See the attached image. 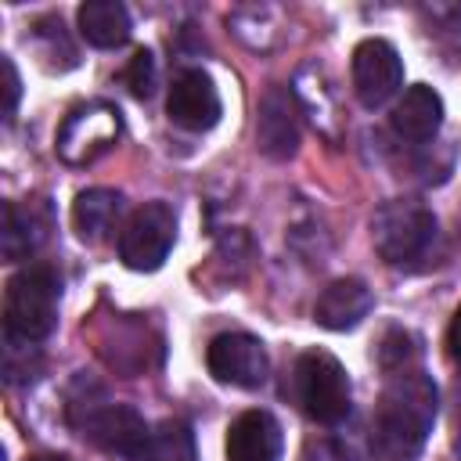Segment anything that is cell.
Returning <instances> with one entry per match:
<instances>
[{"instance_id": "1", "label": "cell", "mask_w": 461, "mask_h": 461, "mask_svg": "<svg viewBox=\"0 0 461 461\" xmlns=\"http://www.w3.org/2000/svg\"><path fill=\"white\" fill-rule=\"evenodd\" d=\"M436 407H439V393L425 371L407 367L389 375L371 418L375 461H418L429 443Z\"/></svg>"}, {"instance_id": "10", "label": "cell", "mask_w": 461, "mask_h": 461, "mask_svg": "<svg viewBox=\"0 0 461 461\" xmlns=\"http://www.w3.org/2000/svg\"><path fill=\"white\" fill-rule=\"evenodd\" d=\"M166 115L184 126V130H212L220 122V90L202 68H184L173 76L169 97H166Z\"/></svg>"}, {"instance_id": "11", "label": "cell", "mask_w": 461, "mask_h": 461, "mask_svg": "<svg viewBox=\"0 0 461 461\" xmlns=\"http://www.w3.org/2000/svg\"><path fill=\"white\" fill-rule=\"evenodd\" d=\"M256 148L267 158H292L299 151V104L288 86H270L256 115Z\"/></svg>"}, {"instance_id": "21", "label": "cell", "mask_w": 461, "mask_h": 461, "mask_svg": "<svg viewBox=\"0 0 461 461\" xmlns=\"http://www.w3.org/2000/svg\"><path fill=\"white\" fill-rule=\"evenodd\" d=\"M447 349H450L454 360H461V306H457V313L450 317V328H447Z\"/></svg>"}, {"instance_id": "19", "label": "cell", "mask_w": 461, "mask_h": 461, "mask_svg": "<svg viewBox=\"0 0 461 461\" xmlns=\"http://www.w3.org/2000/svg\"><path fill=\"white\" fill-rule=\"evenodd\" d=\"M122 83L130 86L133 97H151V94H155V54L140 47V50L126 61V68H122Z\"/></svg>"}, {"instance_id": "7", "label": "cell", "mask_w": 461, "mask_h": 461, "mask_svg": "<svg viewBox=\"0 0 461 461\" xmlns=\"http://www.w3.org/2000/svg\"><path fill=\"white\" fill-rule=\"evenodd\" d=\"M119 130H122V122L112 104H104V101L79 104L65 115V122L58 130V155L68 166H86L119 140Z\"/></svg>"}, {"instance_id": "20", "label": "cell", "mask_w": 461, "mask_h": 461, "mask_svg": "<svg viewBox=\"0 0 461 461\" xmlns=\"http://www.w3.org/2000/svg\"><path fill=\"white\" fill-rule=\"evenodd\" d=\"M4 94H7V104H4V119L11 122L14 112H18V97H22V79H18V68L11 58H4Z\"/></svg>"}, {"instance_id": "13", "label": "cell", "mask_w": 461, "mask_h": 461, "mask_svg": "<svg viewBox=\"0 0 461 461\" xmlns=\"http://www.w3.org/2000/svg\"><path fill=\"white\" fill-rule=\"evenodd\" d=\"M50 230V212L43 202H4V230H0V252L4 259L18 263L29 259Z\"/></svg>"}, {"instance_id": "6", "label": "cell", "mask_w": 461, "mask_h": 461, "mask_svg": "<svg viewBox=\"0 0 461 461\" xmlns=\"http://www.w3.org/2000/svg\"><path fill=\"white\" fill-rule=\"evenodd\" d=\"M173 241H176V216H173V209L166 202H148L122 227V234H119V259L130 270H144L148 274V270H158L166 263Z\"/></svg>"}, {"instance_id": "3", "label": "cell", "mask_w": 461, "mask_h": 461, "mask_svg": "<svg viewBox=\"0 0 461 461\" xmlns=\"http://www.w3.org/2000/svg\"><path fill=\"white\" fill-rule=\"evenodd\" d=\"M58 303H61V274L50 263L22 267L4 292L7 339H18V342L47 339L58 324Z\"/></svg>"}, {"instance_id": "15", "label": "cell", "mask_w": 461, "mask_h": 461, "mask_svg": "<svg viewBox=\"0 0 461 461\" xmlns=\"http://www.w3.org/2000/svg\"><path fill=\"white\" fill-rule=\"evenodd\" d=\"M393 133L411 140V144H421V140H432L439 122H443V97L425 86V83H414L403 90V97L393 104Z\"/></svg>"}, {"instance_id": "14", "label": "cell", "mask_w": 461, "mask_h": 461, "mask_svg": "<svg viewBox=\"0 0 461 461\" xmlns=\"http://www.w3.org/2000/svg\"><path fill=\"white\" fill-rule=\"evenodd\" d=\"M281 425L267 411H245L227 429V461H277Z\"/></svg>"}, {"instance_id": "16", "label": "cell", "mask_w": 461, "mask_h": 461, "mask_svg": "<svg viewBox=\"0 0 461 461\" xmlns=\"http://www.w3.org/2000/svg\"><path fill=\"white\" fill-rule=\"evenodd\" d=\"M76 22H79V36L90 47H101V50L122 47L133 32L130 11L119 0H86V4H79Z\"/></svg>"}, {"instance_id": "17", "label": "cell", "mask_w": 461, "mask_h": 461, "mask_svg": "<svg viewBox=\"0 0 461 461\" xmlns=\"http://www.w3.org/2000/svg\"><path fill=\"white\" fill-rule=\"evenodd\" d=\"M122 212V194L119 191H108V187H90V191H79L76 202H72V227L83 241L97 245L108 238V230L115 227Z\"/></svg>"}, {"instance_id": "22", "label": "cell", "mask_w": 461, "mask_h": 461, "mask_svg": "<svg viewBox=\"0 0 461 461\" xmlns=\"http://www.w3.org/2000/svg\"><path fill=\"white\" fill-rule=\"evenodd\" d=\"M25 461H72V457H65V454H32Z\"/></svg>"}, {"instance_id": "2", "label": "cell", "mask_w": 461, "mask_h": 461, "mask_svg": "<svg viewBox=\"0 0 461 461\" xmlns=\"http://www.w3.org/2000/svg\"><path fill=\"white\" fill-rule=\"evenodd\" d=\"M83 385H86L83 400L68 396V421H72V429L83 439H90L97 450H104V454L140 461L144 450H148V439H151L148 421L133 407L104 400V393L97 385H90V382H83Z\"/></svg>"}, {"instance_id": "12", "label": "cell", "mask_w": 461, "mask_h": 461, "mask_svg": "<svg viewBox=\"0 0 461 461\" xmlns=\"http://www.w3.org/2000/svg\"><path fill=\"white\" fill-rule=\"evenodd\" d=\"M375 306L371 288L360 277H335L313 303V321L328 331H349L357 328Z\"/></svg>"}, {"instance_id": "18", "label": "cell", "mask_w": 461, "mask_h": 461, "mask_svg": "<svg viewBox=\"0 0 461 461\" xmlns=\"http://www.w3.org/2000/svg\"><path fill=\"white\" fill-rule=\"evenodd\" d=\"M140 461H198V447H194V432L187 421L180 418H166L151 429L148 450Z\"/></svg>"}, {"instance_id": "4", "label": "cell", "mask_w": 461, "mask_h": 461, "mask_svg": "<svg viewBox=\"0 0 461 461\" xmlns=\"http://www.w3.org/2000/svg\"><path fill=\"white\" fill-rule=\"evenodd\" d=\"M436 212L421 202L411 198H393L382 202L371 216V241L375 252L389 263V267H418L432 245H436Z\"/></svg>"}, {"instance_id": "9", "label": "cell", "mask_w": 461, "mask_h": 461, "mask_svg": "<svg viewBox=\"0 0 461 461\" xmlns=\"http://www.w3.org/2000/svg\"><path fill=\"white\" fill-rule=\"evenodd\" d=\"M403 86V61L389 40H360L353 50V90L360 104L378 108Z\"/></svg>"}, {"instance_id": "5", "label": "cell", "mask_w": 461, "mask_h": 461, "mask_svg": "<svg viewBox=\"0 0 461 461\" xmlns=\"http://www.w3.org/2000/svg\"><path fill=\"white\" fill-rule=\"evenodd\" d=\"M292 396L317 425H339L349 414V375L328 349H306L292 367Z\"/></svg>"}, {"instance_id": "8", "label": "cell", "mask_w": 461, "mask_h": 461, "mask_svg": "<svg viewBox=\"0 0 461 461\" xmlns=\"http://www.w3.org/2000/svg\"><path fill=\"white\" fill-rule=\"evenodd\" d=\"M205 367L216 382L234 389H259L270 371L267 346L245 331H223L205 349Z\"/></svg>"}]
</instances>
